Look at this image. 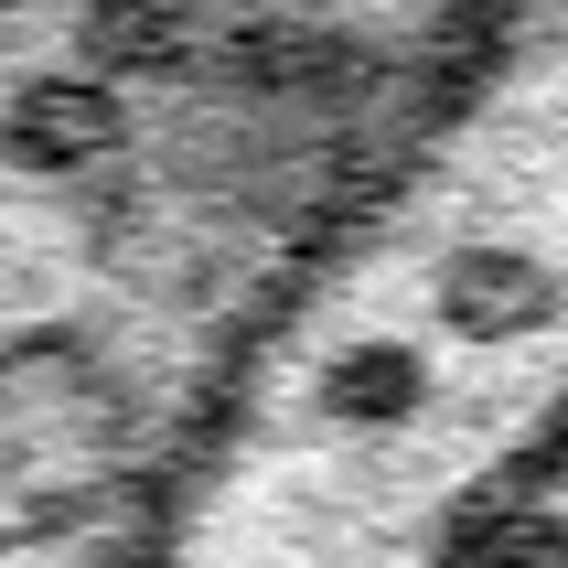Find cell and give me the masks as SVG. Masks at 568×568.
Segmentation results:
<instances>
[{"label": "cell", "instance_id": "cell-1", "mask_svg": "<svg viewBox=\"0 0 568 568\" xmlns=\"http://www.w3.org/2000/svg\"><path fill=\"white\" fill-rule=\"evenodd\" d=\"M505 0H0V568H140L280 280Z\"/></svg>", "mask_w": 568, "mask_h": 568}, {"label": "cell", "instance_id": "cell-2", "mask_svg": "<svg viewBox=\"0 0 568 568\" xmlns=\"http://www.w3.org/2000/svg\"><path fill=\"white\" fill-rule=\"evenodd\" d=\"M568 440V0H505L280 280L140 568H473Z\"/></svg>", "mask_w": 568, "mask_h": 568}, {"label": "cell", "instance_id": "cell-3", "mask_svg": "<svg viewBox=\"0 0 568 568\" xmlns=\"http://www.w3.org/2000/svg\"><path fill=\"white\" fill-rule=\"evenodd\" d=\"M473 568H568V440L547 450V473L505 505V526L483 537Z\"/></svg>", "mask_w": 568, "mask_h": 568}]
</instances>
